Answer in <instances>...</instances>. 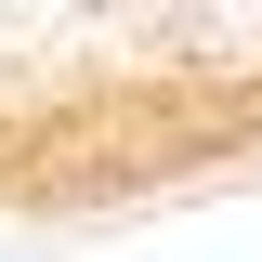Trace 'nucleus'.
<instances>
[{
	"mask_svg": "<svg viewBox=\"0 0 262 262\" xmlns=\"http://www.w3.org/2000/svg\"><path fill=\"white\" fill-rule=\"evenodd\" d=\"M262 184V0H0V223H144Z\"/></svg>",
	"mask_w": 262,
	"mask_h": 262,
	"instance_id": "f257e3e1",
	"label": "nucleus"
}]
</instances>
